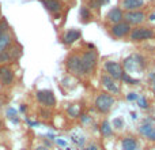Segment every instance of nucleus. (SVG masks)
Here are the masks:
<instances>
[{"instance_id": "1", "label": "nucleus", "mask_w": 155, "mask_h": 150, "mask_svg": "<svg viewBox=\"0 0 155 150\" xmlns=\"http://www.w3.org/2000/svg\"><path fill=\"white\" fill-rule=\"evenodd\" d=\"M146 67V60L142 55L136 53V55H131V56L124 59V68L125 73L131 74V73H142Z\"/></svg>"}, {"instance_id": "2", "label": "nucleus", "mask_w": 155, "mask_h": 150, "mask_svg": "<svg viewBox=\"0 0 155 150\" xmlns=\"http://www.w3.org/2000/svg\"><path fill=\"white\" fill-rule=\"evenodd\" d=\"M116 100L114 97L112 96V94L109 93H101L97 96L95 101H94V105H95V109L98 111V112L101 113H107L110 109H112V107L114 105Z\"/></svg>"}, {"instance_id": "3", "label": "nucleus", "mask_w": 155, "mask_h": 150, "mask_svg": "<svg viewBox=\"0 0 155 150\" xmlns=\"http://www.w3.org/2000/svg\"><path fill=\"white\" fill-rule=\"evenodd\" d=\"M82 68H83V74L87 75L91 74L97 67L98 63V55L95 51H87L82 55Z\"/></svg>"}, {"instance_id": "4", "label": "nucleus", "mask_w": 155, "mask_h": 150, "mask_svg": "<svg viewBox=\"0 0 155 150\" xmlns=\"http://www.w3.org/2000/svg\"><path fill=\"white\" fill-rule=\"evenodd\" d=\"M22 55V48L16 44L11 45L8 49H5L4 52L0 53V66H7L8 63H12L15 60L19 59V56Z\"/></svg>"}, {"instance_id": "5", "label": "nucleus", "mask_w": 155, "mask_h": 150, "mask_svg": "<svg viewBox=\"0 0 155 150\" xmlns=\"http://www.w3.org/2000/svg\"><path fill=\"white\" fill-rule=\"evenodd\" d=\"M155 36V32L150 27H135L131 30L129 33V40L134 41V43H139V41H144V40H150Z\"/></svg>"}, {"instance_id": "6", "label": "nucleus", "mask_w": 155, "mask_h": 150, "mask_svg": "<svg viewBox=\"0 0 155 150\" xmlns=\"http://www.w3.org/2000/svg\"><path fill=\"white\" fill-rule=\"evenodd\" d=\"M65 67H67L68 73L72 75H76V77L84 75L82 68V57H80V55H71V56H68L67 62H65Z\"/></svg>"}, {"instance_id": "7", "label": "nucleus", "mask_w": 155, "mask_h": 150, "mask_svg": "<svg viewBox=\"0 0 155 150\" xmlns=\"http://www.w3.org/2000/svg\"><path fill=\"white\" fill-rule=\"evenodd\" d=\"M35 98L40 102L41 105H44L45 108H53L56 105V97L54 93L52 90L48 89H44V90H38L35 93Z\"/></svg>"}, {"instance_id": "8", "label": "nucleus", "mask_w": 155, "mask_h": 150, "mask_svg": "<svg viewBox=\"0 0 155 150\" xmlns=\"http://www.w3.org/2000/svg\"><path fill=\"white\" fill-rule=\"evenodd\" d=\"M104 67H105V71L107 73V75H109V77H112L114 80L121 79V77H123L124 70H123V66H121L118 62L107 60V62H105Z\"/></svg>"}, {"instance_id": "9", "label": "nucleus", "mask_w": 155, "mask_h": 150, "mask_svg": "<svg viewBox=\"0 0 155 150\" xmlns=\"http://www.w3.org/2000/svg\"><path fill=\"white\" fill-rule=\"evenodd\" d=\"M15 80V74L8 66H0V85L10 86Z\"/></svg>"}, {"instance_id": "10", "label": "nucleus", "mask_w": 155, "mask_h": 150, "mask_svg": "<svg viewBox=\"0 0 155 150\" xmlns=\"http://www.w3.org/2000/svg\"><path fill=\"white\" fill-rule=\"evenodd\" d=\"M146 19V14L142 11H127L124 14V21L129 25H140Z\"/></svg>"}, {"instance_id": "11", "label": "nucleus", "mask_w": 155, "mask_h": 150, "mask_svg": "<svg viewBox=\"0 0 155 150\" xmlns=\"http://www.w3.org/2000/svg\"><path fill=\"white\" fill-rule=\"evenodd\" d=\"M131 25L127 23L125 21L120 22V23H116L112 26V29H110V32H112V34L114 36V37L117 38H123L125 37V36H128L129 33H131Z\"/></svg>"}, {"instance_id": "12", "label": "nucleus", "mask_w": 155, "mask_h": 150, "mask_svg": "<svg viewBox=\"0 0 155 150\" xmlns=\"http://www.w3.org/2000/svg\"><path fill=\"white\" fill-rule=\"evenodd\" d=\"M101 83L105 89H106L109 93H113V94H118L120 93V87L117 86L116 80L113 79L112 77H109L107 74H104L101 77Z\"/></svg>"}, {"instance_id": "13", "label": "nucleus", "mask_w": 155, "mask_h": 150, "mask_svg": "<svg viewBox=\"0 0 155 150\" xmlns=\"http://www.w3.org/2000/svg\"><path fill=\"white\" fill-rule=\"evenodd\" d=\"M106 21L110 22L112 25L120 23L124 21V12L120 7H113L109 10V12L106 14Z\"/></svg>"}, {"instance_id": "14", "label": "nucleus", "mask_w": 155, "mask_h": 150, "mask_svg": "<svg viewBox=\"0 0 155 150\" xmlns=\"http://www.w3.org/2000/svg\"><path fill=\"white\" fill-rule=\"evenodd\" d=\"M40 2L51 14L56 15L63 11V3L60 0H40Z\"/></svg>"}, {"instance_id": "15", "label": "nucleus", "mask_w": 155, "mask_h": 150, "mask_svg": "<svg viewBox=\"0 0 155 150\" xmlns=\"http://www.w3.org/2000/svg\"><path fill=\"white\" fill-rule=\"evenodd\" d=\"M80 37H82V32H80V30L70 29V30H67V32L63 34L61 41H63V44H65V45H71V44H74L75 41L79 40Z\"/></svg>"}, {"instance_id": "16", "label": "nucleus", "mask_w": 155, "mask_h": 150, "mask_svg": "<svg viewBox=\"0 0 155 150\" xmlns=\"http://www.w3.org/2000/svg\"><path fill=\"white\" fill-rule=\"evenodd\" d=\"M139 132H140V135L147 138L148 141L155 142V127L150 123V121H144V123L139 127Z\"/></svg>"}, {"instance_id": "17", "label": "nucleus", "mask_w": 155, "mask_h": 150, "mask_svg": "<svg viewBox=\"0 0 155 150\" xmlns=\"http://www.w3.org/2000/svg\"><path fill=\"white\" fill-rule=\"evenodd\" d=\"M15 41H14V37L10 32H3L0 33V53L4 52L5 49H8L11 45H14Z\"/></svg>"}, {"instance_id": "18", "label": "nucleus", "mask_w": 155, "mask_h": 150, "mask_svg": "<svg viewBox=\"0 0 155 150\" xmlns=\"http://www.w3.org/2000/svg\"><path fill=\"white\" fill-rule=\"evenodd\" d=\"M144 5V0H121V10L137 11Z\"/></svg>"}, {"instance_id": "19", "label": "nucleus", "mask_w": 155, "mask_h": 150, "mask_svg": "<svg viewBox=\"0 0 155 150\" xmlns=\"http://www.w3.org/2000/svg\"><path fill=\"white\" fill-rule=\"evenodd\" d=\"M121 149L123 150H137V141L132 137H127L121 141Z\"/></svg>"}, {"instance_id": "20", "label": "nucleus", "mask_w": 155, "mask_h": 150, "mask_svg": "<svg viewBox=\"0 0 155 150\" xmlns=\"http://www.w3.org/2000/svg\"><path fill=\"white\" fill-rule=\"evenodd\" d=\"M99 130H101V134L104 135V137H110V135L113 134V127L110 126V123L107 120L102 121L101 127H99Z\"/></svg>"}, {"instance_id": "21", "label": "nucleus", "mask_w": 155, "mask_h": 150, "mask_svg": "<svg viewBox=\"0 0 155 150\" xmlns=\"http://www.w3.org/2000/svg\"><path fill=\"white\" fill-rule=\"evenodd\" d=\"M79 16L83 22H87L88 19L91 18V11L87 5H80V10H79Z\"/></svg>"}, {"instance_id": "22", "label": "nucleus", "mask_w": 155, "mask_h": 150, "mask_svg": "<svg viewBox=\"0 0 155 150\" xmlns=\"http://www.w3.org/2000/svg\"><path fill=\"white\" fill-rule=\"evenodd\" d=\"M121 80H123L124 83H128V85H137V83L140 82V80L137 79V78L131 77V74H128V73H123Z\"/></svg>"}, {"instance_id": "23", "label": "nucleus", "mask_w": 155, "mask_h": 150, "mask_svg": "<svg viewBox=\"0 0 155 150\" xmlns=\"http://www.w3.org/2000/svg\"><path fill=\"white\" fill-rule=\"evenodd\" d=\"M7 118L10 119L11 121H12V123H19V119L16 118V111L14 109V108H10V109L7 111Z\"/></svg>"}, {"instance_id": "24", "label": "nucleus", "mask_w": 155, "mask_h": 150, "mask_svg": "<svg viewBox=\"0 0 155 150\" xmlns=\"http://www.w3.org/2000/svg\"><path fill=\"white\" fill-rule=\"evenodd\" d=\"M114 128H117V130H121L124 127V120L121 118H116V119H113V124H112Z\"/></svg>"}, {"instance_id": "25", "label": "nucleus", "mask_w": 155, "mask_h": 150, "mask_svg": "<svg viewBox=\"0 0 155 150\" xmlns=\"http://www.w3.org/2000/svg\"><path fill=\"white\" fill-rule=\"evenodd\" d=\"M68 115L71 116V118H78L79 116V112H78V108L75 105H71L70 108H68Z\"/></svg>"}, {"instance_id": "26", "label": "nucleus", "mask_w": 155, "mask_h": 150, "mask_svg": "<svg viewBox=\"0 0 155 150\" xmlns=\"http://www.w3.org/2000/svg\"><path fill=\"white\" fill-rule=\"evenodd\" d=\"M137 104H139V107L143 108V109L148 108V102H147V100H146V97H139V98H137Z\"/></svg>"}, {"instance_id": "27", "label": "nucleus", "mask_w": 155, "mask_h": 150, "mask_svg": "<svg viewBox=\"0 0 155 150\" xmlns=\"http://www.w3.org/2000/svg\"><path fill=\"white\" fill-rule=\"evenodd\" d=\"M137 98H139L137 93H134V91H132V93H129L128 96H127V100H128V101H136Z\"/></svg>"}, {"instance_id": "28", "label": "nucleus", "mask_w": 155, "mask_h": 150, "mask_svg": "<svg viewBox=\"0 0 155 150\" xmlns=\"http://www.w3.org/2000/svg\"><path fill=\"white\" fill-rule=\"evenodd\" d=\"M99 5H101V4H99L98 0H91V2H90V7L91 8H95V10H98Z\"/></svg>"}, {"instance_id": "29", "label": "nucleus", "mask_w": 155, "mask_h": 150, "mask_svg": "<svg viewBox=\"0 0 155 150\" xmlns=\"http://www.w3.org/2000/svg\"><path fill=\"white\" fill-rule=\"evenodd\" d=\"M150 78H151V90H153L154 93H155V73L151 74Z\"/></svg>"}, {"instance_id": "30", "label": "nucleus", "mask_w": 155, "mask_h": 150, "mask_svg": "<svg viewBox=\"0 0 155 150\" xmlns=\"http://www.w3.org/2000/svg\"><path fill=\"white\" fill-rule=\"evenodd\" d=\"M41 115H44L42 118H45V119L51 118V112H49V111H46V109H41Z\"/></svg>"}, {"instance_id": "31", "label": "nucleus", "mask_w": 155, "mask_h": 150, "mask_svg": "<svg viewBox=\"0 0 155 150\" xmlns=\"http://www.w3.org/2000/svg\"><path fill=\"white\" fill-rule=\"evenodd\" d=\"M56 142H57V145H60V146H67V142L63 139H56Z\"/></svg>"}, {"instance_id": "32", "label": "nucleus", "mask_w": 155, "mask_h": 150, "mask_svg": "<svg viewBox=\"0 0 155 150\" xmlns=\"http://www.w3.org/2000/svg\"><path fill=\"white\" fill-rule=\"evenodd\" d=\"M34 150H51V148H46V146H37Z\"/></svg>"}, {"instance_id": "33", "label": "nucleus", "mask_w": 155, "mask_h": 150, "mask_svg": "<svg viewBox=\"0 0 155 150\" xmlns=\"http://www.w3.org/2000/svg\"><path fill=\"white\" fill-rule=\"evenodd\" d=\"M88 120H90V118H88L87 115H82V121L83 123H86V121H88Z\"/></svg>"}, {"instance_id": "34", "label": "nucleus", "mask_w": 155, "mask_h": 150, "mask_svg": "<svg viewBox=\"0 0 155 150\" xmlns=\"http://www.w3.org/2000/svg\"><path fill=\"white\" fill-rule=\"evenodd\" d=\"M87 150H98V148H97V145H88Z\"/></svg>"}, {"instance_id": "35", "label": "nucleus", "mask_w": 155, "mask_h": 150, "mask_svg": "<svg viewBox=\"0 0 155 150\" xmlns=\"http://www.w3.org/2000/svg\"><path fill=\"white\" fill-rule=\"evenodd\" d=\"M98 2H99V4H106V3H109V0H98Z\"/></svg>"}, {"instance_id": "36", "label": "nucleus", "mask_w": 155, "mask_h": 150, "mask_svg": "<svg viewBox=\"0 0 155 150\" xmlns=\"http://www.w3.org/2000/svg\"><path fill=\"white\" fill-rule=\"evenodd\" d=\"M21 112H26V105H22L21 107Z\"/></svg>"}, {"instance_id": "37", "label": "nucleus", "mask_w": 155, "mask_h": 150, "mask_svg": "<svg viewBox=\"0 0 155 150\" xmlns=\"http://www.w3.org/2000/svg\"><path fill=\"white\" fill-rule=\"evenodd\" d=\"M131 115H132V119H134V120H135V119H137V115H136V113H135V112H132Z\"/></svg>"}, {"instance_id": "38", "label": "nucleus", "mask_w": 155, "mask_h": 150, "mask_svg": "<svg viewBox=\"0 0 155 150\" xmlns=\"http://www.w3.org/2000/svg\"><path fill=\"white\" fill-rule=\"evenodd\" d=\"M82 150H87V148H83V149H82Z\"/></svg>"}, {"instance_id": "39", "label": "nucleus", "mask_w": 155, "mask_h": 150, "mask_svg": "<svg viewBox=\"0 0 155 150\" xmlns=\"http://www.w3.org/2000/svg\"><path fill=\"white\" fill-rule=\"evenodd\" d=\"M86 2H91V0H86Z\"/></svg>"}, {"instance_id": "40", "label": "nucleus", "mask_w": 155, "mask_h": 150, "mask_svg": "<svg viewBox=\"0 0 155 150\" xmlns=\"http://www.w3.org/2000/svg\"><path fill=\"white\" fill-rule=\"evenodd\" d=\"M22 150H26V149H22Z\"/></svg>"}, {"instance_id": "41", "label": "nucleus", "mask_w": 155, "mask_h": 150, "mask_svg": "<svg viewBox=\"0 0 155 150\" xmlns=\"http://www.w3.org/2000/svg\"><path fill=\"white\" fill-rule=\"evenodd\" d=\"M60 2H61V0H60Z\"/></svg>"}]
</instances>
